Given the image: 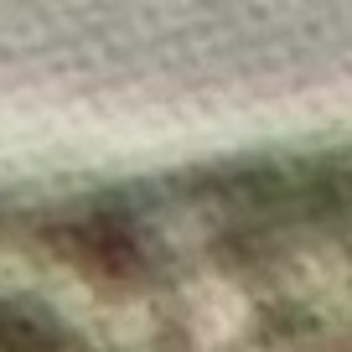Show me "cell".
<instances>
[{"instance_id": "cell-1", "label": "cell", "mask_w": 352, "mask_h": 352, "mask_svg": "<svg viewBox=\"0 0 352 352\" xmlns=\"http://www.w3.org/2000/svg\"><path fill=\"white\" fill-rule=\"evenodd\" d=\"M0 352H42V347H32V342H16L11 331H0Z\"/></svg>"}]
</instances>
